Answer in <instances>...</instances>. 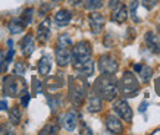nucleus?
<instances>
[{"mask_svg":"<svg viewBox=\"0 0 160 135\" xmlns=\"http://www.w3.org/2000/svg\"><path fill=\"white\" fill-rule=\"evenodd\" d=\"M94 92L107 101L115 100L118 96V81L113 75L102 73L94 82Z\"/></svg>","mask_w":160,"mask_h":135,"instance_id":"1","label":"nucleus"},{"mask_svg":"<svg viewBox=\"0 0 160 135\" xmlns=\"http://www.w3.org/2000/svg\"><path fill=\"white\" fill-rule=\"evenodd\" d=\"M118 91L123 97H135L140 91V82L135 78V75L129 71L123 72L121 81L118 82Z\"/></svg>","mask_w":160,"mask_h":135,"instance_id":"2","label":"nucleus"},{"mask_svg":"<svg viewBox=\"0 0 160 135\" xmlns=\"http://www.w3.org/2000/svg\"><path fill=\"white\" fill-rule=\"evenodd\" d=\"M87 94V87H85V82L79 78H69V98L75 106L82 104L84 98Z\"/></svg>","mask_w":160,"mask_h":135,"instance_id":"3","label":"nucleus"},{"mask_svg":"<svg viewBox=\"0 0 160 135\" xmlns=\"http://www.w3.org/2000/svg\"><path fill=\"white\" fill-rule=\"evenodd\" d=\"M71 60H72L73 69L77 72L82 73L85 77L92 75V72H94V62H92L91 56H88V58H71Z\"/></svg>","mask_w":160,"mask_h":135,"instance_id":"4","label":"nucleus"},{"mask_svg":"<svg viewBox=\"0 0 160 135\" xmlns=\"http://www.w3.org/2000/svg\"><path fill=\"white\" fill-rule=\"evenodd\" d=\"M21 90H25L24 81H19L15 77H6L3 79V92L6 96L16 97L21 92Z\"/></svg>","mask_w":160,"mask_h":135,"instance_id":"5","label":"nucleus"},{"mask_svg":"<svg viewBox=\"0 0 160 135\" xmlns=\"http://www.w3.org/2000/svg\"><path fill=\"white\" fill-rule=\"evenodd\" d=\"M98 69L102 73L106 75H115L119 69V65L115 60V58H112L110 54H103L102 58L98 59Z\"/></svg>","mask_w":160,"mask_h":135,"instance_id":"6","label":"nucleus"},{"mask_svg":"<svg viewBox=\"0 0 160 135\" xmlns=\"http://www.w3.org/2000/svg\"><path fill=\"white\" fill-rule=\"evenodd\" d=\"M115 112H116L119 118L123 119L126 122H131L132 121V109L129 107V104L126 103V100H119L115 103Z\"/></svg>","mask_w":160,"mask_h":135,"instance_id":"7","label":"nucleus"},{"mask_svg":"<svg viewBox=\"0 0 160 135\" xmlns=\"http://www.w3.org/2000/svg\"><path fill=\"white\" fill-rule=\"evenodd\" d=\"M54 54H56V62H58L59 66H68L69 65V62H71V50L66 46L59 44L56 50H54Z\"/></svg>","mask_w":160,"mask_h":135,"instance_id":"8","label":"nucleus"},{"mask_svg":"<svg viewBox=\"0 0 160 135\" xmlns=\"http://www.w3.org/2000/svg\"><path fill=\"white\" fill-rule=\"evenodd\" d=\"M88 56H91V44L87 41H79L71 53V58H88Z\"/></svg>","mask_w":160,"mask_h":135,"instance_id":"9","label":"nucleus"},{"mask_svg":"<svg viewBox=\"0 0 160 135\" xmlns=\"http://www.w3.org/2000/svg\"><path fill=\"white\" fill-rule=\"evenodd\" d=\"M88 22H90V28L94 34H100L102 32L103 27H104V16L102 13H97V12H94V13L90 15V18H88Z\"/></svg>","mask_w":160,"mask_h":135,"instance_id":"10","label":"nucleus"},{"mask_svg":"<svg viewBox=\"0 0 160 135\" xmlns=\"http://www.w3.org/2000/svg\"><path fill=\"white\" fill-rule=\"evenodd\" d=\"M106 128L112 134H121V132H123V125H122L121 119H118L115 115L106 116Z\"/></svg>","mask_w":160,"mask_h":135,"instance_id":"11","label":"nucleus"},{"mask_svg":"<svg viewBox=\"0 0 160 135\" xmlns=\"http://www.w3.org/2000/svg\"><path fill=\"white\" fill-rule=\"evenodd\" d=\"M77 123H78V115L75 110H69L68 113H65L62 118V125L63 128L69 132H72L75 128H77Z\"/></svg>","mask_w":160,"mask_h":135,"instance_id":"12","label":"nucleus"},{"mask_svg":"<svg viewBox=\"0 0 160 135\" xmlns=\"http://www.w3.org/2000/svg\"><path fill=\"white\" fill-rule=\"evenodd\" d=\"M128 19V9L125 6L118 5L116 8H113V12H112V21L116 22V24H123L125 21Z\"/></svg>","mask_w":160,"mask_h":135,"instance_id":"13","label":"nucleus"},{"mask_svg":"<svg viewBox=\"0 0 160 135\" xmlns=\"http://www.w3.org/2000/svg\"><path fill=\"white\" fill-rule=\"evenodd\" d=\"M146 43L153 53H160V40L154 32H146Z\"/></svg>","mask_w":160,"mask_h":135,"instance_id":"14","label":"nucleus"},{"mask_svg":"<svg viewBox=\"0 0 160 135\" xmlns=\"http://www.w3.org/2000/svg\"><path fill=\"white\" fill-rule=\"evenodd\" d=\"M49 35H50V21L46 19L44 22L38 25V28H37V37L41 43H46L47 40H49Z\"/></svg>","mask_w":160,"mask_h":135,"instance_id":"15","label":"nucleus"},{"mask_svg":"<svg viewBox=\"0 0 160 135\" xmlns=\"http://www.w3.org/2000/svg\"><path fill=\"white\" fill-rule=\"evenodd\" d=\"M102 109V97L97 94H92L88 97V103H87V110L91 113H96Z\"/></svg>","mask_w":160,"mask_h":135,"instance_id":"16","label":"nucleus"},{"mask_svg":"<svg viewBox=\"0 0 160 135\" xmlns=\"http://www.w3.org/2000/svg\"><path fill=\"white\" fill-rule=\"evenodd\" d=\"M71 13L68 10H59L58 13L54 15V22L58 27H66V25L71 22Z\"/></svg>","mask_w":160,"mask_h":135,"instance_id":"17","label":"nucleus"},{"mask_svg":"<svg viewBox=\"0 0 160 135\" xmlns=\"http://www.w3.org/2000/svg\"><path fill=\"white\" fill-rule=\"evenodd\" d=\"M22 52H24L25 56H29V54L34 52V37L28 34L24 40H22Z\"/></svg>","mask_w":160,"mask_h":135,"instance_id":"18","label":"nucleus"},{"mask_svg":"<svg viewBox=\"0 0 160 135\" xmlns=\"http://www.w3.org/2000/svg\"><path fill=\"white\" fill-rule=\"evenodd\" d=\"M50 68H52V62H50V58L49 56H43L40 59L38 62V71L41 75H47L50 72Z\"/></svg>","mask_w":160,"mask_h":135,"instance_id":"19","label":"nucleus"},{"mask_svg":"<svg viewBox=\"0 0 160 135\" xmlns=\"http://www.w3.org/2000/svg\"><path fill=\"white\" fill-rule=\"evenodd\" d=\"M21 118H22V113H21V109L18 106H13L12 109L9 110V121L10 123L13 125H18L21 122Z\"/></svg>","mask_w":160,"mask_h":135,"instance_id":"20","label":"nucleus"},{"mask_svg":"<svg viewBox=\"0 0 160 135\" xmlns=\"http://www.w3.org/2000/svg\"><path fill=\"white\" fill-rule=\"evenodd\" d=\"M25 28V25L24 22L21 19H13V21H10V24H9V31L12 34H19L22 32V29Z\"/></svg>","mask_w":160,"mask_h":135,"instance_id":"21","label":"nucleus"},{"mask_svg":"<svg viewBox=\"0 0 160 135\" xmlns=\"http://www.w3.org/2000/svg\"><path fill=\"white\" fill-rule=\"evenodd\" d=\"M82 5L87 10H97L103 6V0H82Z\"/></svg>","mask_w":160,"mask_h":135,"instance_id":"22","label":"nucleus"},{"mask_svg":"<svg viewBox=\"0 0 160 135\" xmlns=\"http://www.w3.org/2000/svg\"><path fill=\"white\" fill-rule=\"evenodd\" d=\"M140 73H141V78H142V81L146 82V81H148V79L151 78V75H153V69H151L150 66H141Z\"/></svg>","mask_w":160,"mask_h":135,"instance_id":"23","label":"nucleus"},{"mask_svg":"<svg viewBox=\"0 0 160 135\" xmlns=\"http://www.w3.org/2000/svg\"><path fill=\"white\" fill-rule=\"evenodd\" d=\"M32 12H34L32 9H27V10L24 12V15H22V18H21V21L24 22L25 27L31 24V21H32Z\"/></svg>","mask_w":160,"mask_h":135,"instance_id":"24","label":"nucleus"},{"mask_svg":"<svg viewBox=\"0 0 160 135\" xmlns=\"http://www.w3.org/2000/svg\"><path fill=\"white\" fill-rule=\"evenodd\" d=\"M137 8H138V2L137 0H132L131 2V9H129V13H131L132 19L135 21V22H138V18H137Z\"/></svg>","mask_w":160,"mask_h":135,"instance_id":"25","label":"nucleus"},{"mask_svg":"<svg viewBox=\"0 0 160 135\" xmlns=\"http://www.w3.org/2000/svg\"><path fill=\"white\" fill-rule=\"evenodd\" d=\"M59 44L69 47V46H72V40H71L69 35H60V37H59Z\"/></svg>","mask_w":160,"mask_h":135,"instance_id":"26","label":"nucleus"},{"mask_svg":"<svg viewBox=\"0 0 160 135\" xmlns=\"http://www.w3.org/2000/svg\"><path fill=\"white\" fill-rule=\"evenodd\" d=\"M141 2H142L144 8H147L148 10L153 9V8H156V6H157V3H159V0H141Z\"/></svg>","mask_w":160,"mask_h":135,"instance_id":"27","label":"nucleus"},{"mask_svg":"<svg viewBox=\"0 0 160 135\" xmlns=\"http://www.w3.org/2000/svg\"><path fill=\"white\" fill-rule=\"evenodd\" d=\"M58 132V126H54V125H49V126H46L40 134H56Z\"/></svg>","mask_w":160,"mask_h":135,"instance_id":"28","label":"nucleus"},{"mask_svg":"<svg viewBox=\"0 0 160 135\" xmlns=\"http://www.w3.org/2000/svg\"><path fill=\"white\" fill-rule=\"evenodd\" d=\"M25 72V66L22 62H18L16 65H15V73H19V75H22V73Z\"/></svg>","mask_w":160,"mask_h":135,"instance_id":"29","label":"nucleus"},{"mask_svg":"<svg viewBox=\"0 0 160 135\" xmlns=\"http://www.w3.org/2000/svg\"><path fill=\"white\" fill-rule=\"evenodd\" d=\"M28 101H29V94H27V92H25L24 97H22V104H24V106L27 107V104H28Z\"/></svg>","mask_w":160,"mask_h":135,"instance_id":"30","label":"nucleus"},{"mask_svg":"<svg viewBox=\"0 0 160 135\" xmlns=\"http://www.w3.org/2000/svg\"><path fill=\"white\" fill-rule=\"evenodd\" d=\"M118 5H121V2H119V0H110V3H109L110 8H116Z\"/></svg>","mask_w":160,"mask_h":135,"instance_id":"31","label":"nucleus"},{"mask_svg":"<svg viewBox=\"0 0 160 135\" xmlns=\"http://www.w3.org/2000/svg\"><path fill=\"white\" fill-rule=\"evenodd\" d=\"M6 107H8V103L5 100H0V110H5Z\"/></svg>","mask_w":160,"mask_h":135,"instance_id":"32","label":"nucleus"},{"mask_svg":"<svg viewBox=\"0 0 160 135\" xmlns=\"http://www.w3.org/2000/svg\"><path fill=\"white\" fill-rule=\"evenodd\" d=\"M156 91H157V94H160V78L156 79Z\"/></svg>","mask_w":160,"mask_h":135,"instance_id":"33","label":"nucleus"},{"mask_svg":"<svg viewBox=\"0 0 160 135\" xmlns=\"http://www.w3.org/2000/svg\"><path fill=\"white\" fill-rule=\"evenodd\" d=\"M82 0H71V5H73V6H77V5H79Z\"/></svg>","mask_w":160,"mask_h":135,"instance_id":"34","label":"nucleus"},{"mask_svg":"<svg viewBox=\"0 0 160 135\" xmlns=\"http://www.w3.org/2000/svg\"><path fill=\"white\" fill-rule=\"evenodd\" d=\"M153 134H160V129H156L154 132H153Z\"/></svg>","mask_w":160,"mask_h":135,"instance_id":"35","label":"nucleus"},{"mask_svg":"<svg viewBox=\"0 0 160 135\" xmlns=\"http://www.w3.org/2000/svg\"><path fill=\"white\" fill-rule=\"evenodd\" d=\"M157 32H159V35H160V25H157Z\"/></svg>","mask_w":160,"mask_h":135,"instance_id":"36","label":"nucleus"},{"mask_svg":"<svg viewBox=\"0 0 160 135\" xmlns=\"http://www.w3.org/2000/svg\"><path fill=\"white\" fill-rule=\"evenodd\" d=\"M53 2H59V0H53Z\"/></svg>","mask_w":160,"mask_h":135,"instance_id":"37","label":"nucleus"}]
</instances>
